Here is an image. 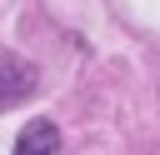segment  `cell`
Returning <instances> with one entry per match:
<instances>
[{"instance_id":"7a4b0ae2","label":"cell","mask_w":160,"mask_h":155,"mask_svg":"<svg viewBox=\"0 0 160 155\" xmlns=\"http://www.w3.org/2000/svg\"><path fill=\"white\" fill-rule=\"evenodd\" d=\"M15 155H60V130L50 120H30L15 140Z\"/></svg>"},{"instance_id":"6da1fadb","label":"cell","mask_w":160,"mask_h":155,"mask_svg":"<svg viewBox=\"0 0 160 155\" xmlns=\"http://www.w3.org/2000/svg\"><path fill=\"white\" fill-rule=\"evenodd\" d=\"M30 90H35V70L25 60H15V55H0V110L25 100Z\"/></svg>"}]
</instances>
